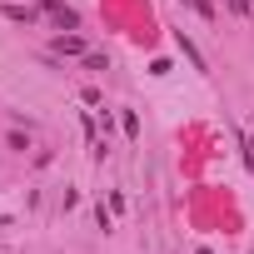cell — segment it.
I'll list each match as a JSON object with an SVG mask.
<instances>
[{
	"mask_svg": "<svg viewBox=\"0 0 254 254\" xmlns=\"http://www.w3.org/2000/svg\"><path fill=\"white\" fill-rule=\"evenodd\" d=\"M45 15H50V20H55L60 30H80V15H75V10L65 5V0H45Z\"/></svg>",
	"mask_w": 254,
	"mask_h": 254,
	"instance_id": "6da1fadb",
	"label": "cell"
},
{
	"mask_svg": "<svg viewBox=\"0 0 254 254\" xmlns=\"http://www.w3.org/2000/svg\"><path fill=\"white\" fill-rule=\"evenodd\" d=\"M5 20H15V25H35L40 10H30V5H5Z\"/></svg>",
	"mask_w": 254,
	"mask_h": 254,
	"instance_id": "7a4b0ae2",
	"label": "cell"
},
{
	"mask_svg": "<svg viewBox=\"0 0 254 254\" xmlns=\"http://www.w3.org/2000/svg\"><path fill=\"white\" fill-rule=\"evenodd\" d=\"M55 55H85V40L80 35H60L55 40Z\"/></svg>",
	"mask_w": 254,
	"mask_h": 254,
	"instance_id": "3957f363",
	"label": "cell"
},
{
	"mask_svg": "<svg viewBox=\"0 0 254 254\" xmlns=\"http://www.w3.org/2000/svg\"><path fill=\"white\" fill-rule=\"evenodd\" d=\"M190 5H194V10L204 15V20H214V0H190Z\"/></svg>",
	"mask_w": 254,
	"mask_h": 254,
	"instance_id": "277c9868",
	"label": "cell"
},
{
	"mask_svg": "<svg viewBox=\"0 0 254 254\" xmlns=\"http://www.w3.org/2000/svg\"><path fill=\"white\" fill-rule=\"evenodd\" d=\"M229 10H239V15H244V10H249V0H229Z\"/></svg>",
	"mask_w": 254,
	"mask_h": 254,
	"instance_id": "5b68a950",
	"label": "cell"
},
{
	"mask_svg": "<svg viewBox=\"0 0 254 254\" xmlns=\"http://www.w3.org/2000/svg\"><path fill=\"white\" fill-rule=\"evenodd\" d=\"M244 150H249V165H254V140H244Z\"/></svg>",
	"mask_w": 254,
	"mask_h": 254,
	"instance_id": "8992f818",
	"label": "cell"
},
{
	"mask_svg": "<svg viewBox=\"0 0 254 254\" xmlns=\"http://www.w3.org/2000/svg\"><path fill=\"white\" fill-rule=\"evenodd\" d=\"M249 254H254V249H249Z\"/></svg>",
	"mask_w": 254,
	"mask_h": 254,
	"instance_id": "52a82bcc",
	"label": "cell"
}]
</instances>
